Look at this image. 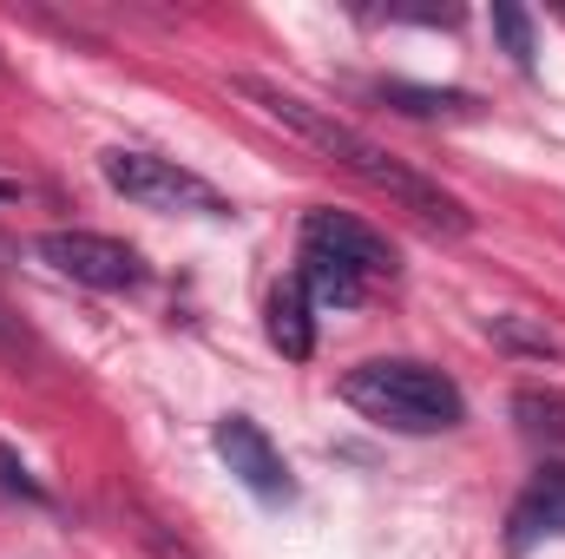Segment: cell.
<instances>
[{
    "label": "cell",
    "instance_id": "obj_2",
    "mask_svg": "<svg viewBox=\"0 0 565 559\" xmlns=\"http://www.w3.org/2000/svg\"><path fill=\"white\" fill-rule=\"evenodd\" d=\"M342 402L362 409L375 428H395V434H447V428L467 421L460 382L440 376L434 362H415V356H382V362L349 369Z\"/></svg>",
    "mask_w": 565,
    "mask_h": 559
},
{
    "label": "cell",
    "instance_id": "obj_4",
    "mask_svg": "<svg viewBox=\"0 0 565 559\" xmlns=\"http://www.w3.org/2000/svg\"><path fill=\"white\" fill-rule=\"evenodd\" d=\"M33 257L53 264L60 277L86 283V289H139L145 283L139 251L119 244V238H99V231H40Z\"/></svg>",
    "mask_w": 565,
    "mask_h": 559
},
{
    "label": "cell",
    "instance_id": "obj_7",
    "mask_svg": "<svg viewBox=\"0 0 565 559\" xmlns=\"http://www.w3.org/2000/svg\"><path fill=\"white\" fill-rule=\"evenodd\" d=\"M264 329H270V349L282 362H309L316 356V303L296 277H282L270 289V309H264Z\"/></svg>",
    "mask_w": 565,
    "mask_h": 559
},
{
    "label": "cell",
    "instance_id": "obj_3",
    "mask_svg": "<svg viewBox=\"0 0 565 559\" xmlns=\"http://www.w3.org/2000/svg\"><path fill=\"white\" fill-rule=\"evenodd\" d=\"M99 178L139 204V211H184V218H231V198L217 184H204L198 171H184L178 158H158V151H139V145H113L99 158Z\"/></svg>",
    "mask_w": 565,
    "mask_h": 559
},
{
    "label": "cell",
    "instance_id": "obj_6",
    "mask_svg": "<svg viewBox=\"0 0 565 559\" xmlns=\"http://www.w3.org/2000/svg\"><path fill=\"white\" fill-rule=\"evenodd\" d=\"M302 244L309 251H329L335 264H349L355 277H395V244L382 238V231H369L362 218H349V211H329V204H316L309 218H302Z\"/></svg>",
    "mask_w": 565,
    "mask_h": 559
},
{
    "label": "cell",
    "instance_id": "obj_5",
    "mask_svg": "<svg viewBox=\"0 0 565 559\" xmlns=\"http://www.w3.org/2000/svg\"><path fill=\"white\" fill-rule=\"evenodd\" d=\"M211 447H217V461L257 494V500H296V481H289V461L277 454V441L257 428L250 415H224L211 428Z\"/></svg>",
    "mask_w": 565,
    "mask_h": 559
},
{
    "label": "cell",
    "instance_id": "obj_9",
    "mask_svg": "<svg viewBox=\"0 0 565 559\" xmlns=\"http://www.w3.org/2000/svg\"><path fill=\"white\" fill-rule=\"evenodd\" d=\"M382 99L395 106V113H408V119H473L480 113V99L473 93H454V86H408V80H382Z\"/></svg>",
    "mask_w": 565,
    "mask_h": 559
},
{
    "label": "cell",
    "instance_id": "obj_10",
    "mask_svg": "<svg viewBox=\"0 0 565 559\" xmlns=\"http://www.w3.org/2000/svg\"><path fill=\"white\" fill-rule=\"evenodd\" d=\"M513 415H520V434L526 441L565 447V395H553V389H520L513 395Z\"/></svg>",
    "mask_w": 565,
    "mask_h": 559
},
{
    "label": "cell",
    "instance_id": "obj_11",
    "mask_svg": "<svg viewBox=\"0 0 565 559\" xmlns=\"http://www.w3.org/2000/svg\"><path fill=\"white\" fill-rule=\"evenodd\" d=\"M493 33H500V46L513 53V66L533 73L540 46H533V20H526V7H493Z\"/></svg>",
    "mask_w": 565,
    "mask_h": 559
},
{
    "label": "cell",
    "instance_id": "obj_13",
    "mask_svg": "<svg viewBox=\"0 0 565 559\" xmlns=\"http://www.w3.org/2000/svg\"><path fill=\"white\" fill-rule=\"evenodd\" d=\"M0 487H7V494H26V500H46L40 481H26V467L13 461V447H0Z\"/></svg>",
    "mask_w": 565,
    "mask_h": 559
},
{
    "label": "cell",
    "instance_id": "obj_8",
    "mask_svg": "<svg viewBox=\"0 0 565 559\" xmlns=\"http://www.w3.org/2000/svg\"><path fill=\"white\" fill-rule=\"evenodd\" d=\"M296 283H302V289H309V303H322V309H349V303H362V289H369L349 264H335L329 251H309V244H302Z\"/></svg>",
    "mask_w": 565,
    "mask_h": 559
},
{
    "label": "cell",
    "instance_id": "obj_14",
    "mask_svg": "<svg viewBox=\"0 0 565 559\" xmlns=\"http://www.w3.org/2000/svg\"><path fill=\"white\" fill-rule=\"evenodd\" d=\"M13 198H20V184H13V178H0V204H13Z\"/></svg>",
    "mask_w": 565,
    "mask_h": 559
},
{
    "label": "cell",
    "instance_id": "obj_12",
    "mask_svg": "<svg viewBox=\"0 0 565 559\" xmlns=\"http://www.w3.org/2000/svg\"><path fill=\"white\" fill-rule=\"evenodd\" d=\"M493 336H500V342H520V349H533V356H559L565 349L553 329H540V323H526V316H493Z\"/></svg>",
    "mask_w": 565,
    "mask_h": 559
},
{
    "label": "cell",
    "instance_id": "obj_1",
    "mask_svg": "<svg viewBox=\"0 0 565 559\" xmlns=\"http://www.w3.org/2000/svg\"><path fill=\"white\" fill-rule=\"evenodd\" d=\"M270 126H282L289 139H302L309 151H322L329 165H342L349 178H362L369 191H382L395 211H415L422 224H434V231H447V238H467L473 231V211L447 191V184H434L427 171H415L408 158H395L388 145H375L369 133H355L349 119H335L329 106H309L302 93H282L277 80H257V73H237L231 80Z\"/></svg>",
    "mask_w": 565,
    "mask_h": 559
}]
</instances>
